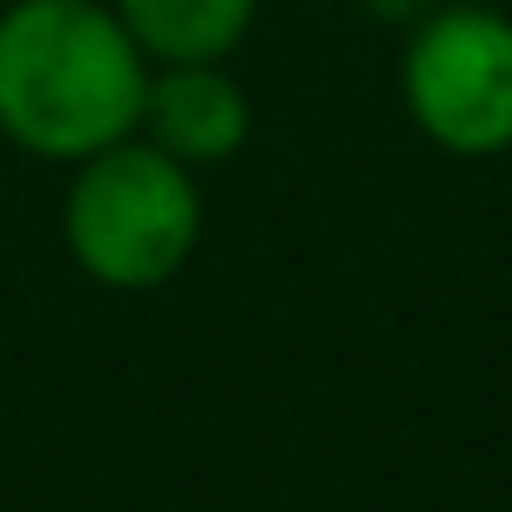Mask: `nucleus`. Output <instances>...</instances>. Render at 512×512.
Segmentation results:
<instances>
[{
  "instance_id": "obj_1",
  "label": "nucleus",
  "mask_w": 512,
  "mask_h": 512,
  "mask_svg": "<svg viewBox=\"0 0 512 512\" xmlns=\"http://www.w3.org/2000/svg\"><path fill=\"white\" fill-rule=\"evenodd\" d=\"M150 59L111 0L0 7V137L33 163H85L137 137Z\"/></svg>"
},
{
  "instance_id": "obj_2",
  "label": "nucleus",
  "mask_w": 512,
  "mask_h": 512,
  "mask_svg": "<svg viewBox=\"0 0 512 512\" xmlns=\"http://www.w3.org/2000/svg\"><path fill=\"white\" fill-rule=\"evenodd\" d=\"M201 221L208 214L195 169L156 150L143 130L72 163L59 208L65 253L104 292H150L175 279L201 247Z\"/></svg>"
},
{
  "instance_id": "obj_3",
  "label": "nucleus",
  "mask_w": 512,
  "mask_h": 512,
  "mask_svg": "<svg viewBox=\"0 0 512 512\" xmlns=\"http://www.w3.org/2000/svg\"><path fill=\"white\" fill-rule=\"evenodd\" d=\"M402 111L461 163H493L512 150V13L487 0L428 7L402 46Z\"/></svg>"
},
{
  "instance_id": "obj_4",
  "label": "nucleus",
  "mask_w": 512,
  "mask_h": 512,
  "mask_svg": "<svg viewBox=\"0 0 512 512\" xmlns=\"http://www.w3.org/2000/svg\"><path fill=\"white\" fill-rule=\"evenodd\" d=\"M143 137L169 150L188 169L234 163L240 143L253 137V98L227 59H182V65H150V91H143Z\"/></svg>"
},
{
  "instance_id": "obj_5",
  "label": "nucleus",
  "mask_w": 512,
  "mask_h": 512,
  "mask_svg": "<svg viewBox=\"0 0 512 512\" xmlns=\"http://www.w3.org/2000/svg\"><path fill=\"white\" fill-rule=\"evenodd\" d=\"M124 33L143 46L150 65L182 59H234L247 46L260 0H111Z\"/></svg>"
},
{
  "instance_id": "obj_6",
  "label": "nucleus",
  "mask_w": 512,
  "mask_h": 512,
  "mask_svg": "<svg viewBox=\"0 0 512 512\" xmlns=\"http://www.w3.org/2000/svg\"><path fill=\"white\" fill-rule=\"evenodd\" d=\"M350 7H363L370 20H383V26H415L435 0H350Z\"/></svg>"
}]
</instances>
